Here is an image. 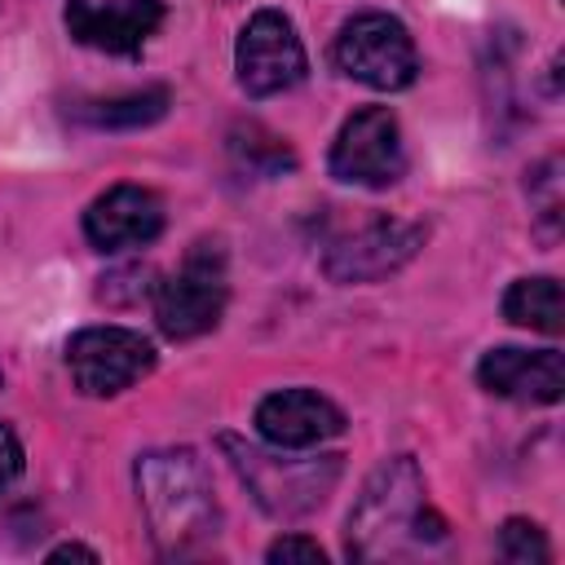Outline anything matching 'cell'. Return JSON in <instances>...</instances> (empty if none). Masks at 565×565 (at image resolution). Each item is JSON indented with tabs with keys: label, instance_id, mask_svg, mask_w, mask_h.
Listing matches in <instances>:
<instances>
[{
	"label": "cell",
	"instance_id": "cell-9",
	"mask_svg": "<svg viewBox=\"0 0 565 565\" xmlns=\"http://www.w3.org/2000/svg\"><path fill=\"white\" fill-rule=\"evenodd\" d=\"M234 66H238V84L252 97H274L282 88H291L305 75V49H300L296 26L278 9L252 13V22L238 35Z\"/></svg>",
	"mask_w": 565,
	"mask_h": 565
},
{
	"label": "cell",
	"instance_id": "cell-12",
	"mask_svg": "<svg viewBox=\"0 0 565 565\" xmlns=\"http://www.w3.org/2000/svg\"><path fill=\"white\" fill-rule=\"evenodd\" d=\"M477 380L494 397L552 406L565 393V358H561V349H516V344H508V349H490L477 362Z\"/></svg>",
	"mask_w": 565,
	"mask_h": 565
},
{
	"label": "cell",
	"instance_id": "cell-8",
	"mask_svg": "<svg viewBox=\"0 0 565 565\" xmlns=\"http://www.w3.org/2000/svg\"><path fill=\"white\" fill-rule=\"evenodd\" d=\"M406 172L402 128L384 106H362L344 119L335 146H331V177L349 185H393Z\"/></svg>",
	"mask_w": 565,
	"mask_h": 565
},
{
	"label": "cell",
	"instance_id": "cell-20",
	"mask_svg": "<svg viewBox=\"0 0 565 565\" xmlns=\"http://www.w3.org/2000/svg\"><path fill=\"white\" fill-rule=\"evenodd\" d=\"M18 472H22V446H18V437L0 424V494L13 486Z\"/></svg>",
	"mask_w": 565,
	"mask_h": 565
},
{
	"label": "cell",
	"instance_id": "cell-17",
	"mask_svg": "<svg viewBox=\"0 0 565 565\" xmlns=\"http://www.w3.org/2000/svg\"><path fill=\"white\" fill-rule=\"evenodd\" d=\"M499 556L516 561V565H534V561H552V547H547V539H543V530L534 521L512 516L499 530Z\"/></svg>",
	"mask_w": 565,
	"mask_h": 565
},
{
	"label": "cell",
	"instance_id": "cell-15",
	"mask_svg": "<svg viewBox=\"0 0 565 565\" xmlns=\"http://www.w3.org/2000/svg\"><path fill=\"white\" fill-rule=\"evenodd\" d=\"M168 102H172L168 88H141V93H124V97L84 102V106H75V119H84L93 128H146L168 115Z\"/></svg>",
	"mask_w": 565,
	"mask_h": 565
},
{
	"label": "cell",
	"instance_id": "cell-5",
	"mask_svg": "<svg viewBox=\"0 0 565 565\" xmlns=\"http://www.w3.org/2000/svg\"><path fill=\"white\" fill-rule=\"evenodd\" d=\"M335 66L371 88H406L419 71L411 31L388 13H358L335 35Z\"/></svg>",
	"mask_w": 565,
	"mask_h": 565
},
{
	"label": "cell",
	"instance_id": "cell-10",
	"mask_svg": "<svg viewBox=\"0 0 565 565\" xmlns=\"http://www.w3.org/2000/svg\"><path fill=\"white\" fill-rule=\"evenodd\" d=\"M163 26V0H66L71 40L102 53H141Z\"/></svg>",
	"mask_w": 565,
	"mask_h": 565
},
{
	"label": "cell",
	"instance_id": "cell-11",
	"mask_svg": "<svg viewBox=\"0 0 565 565\" xmlns=\"http://www.w3.org/2000/svg\"><path fill=\"white\" fill-rule=\"evenodd\" d=\"M256 433L278 450H309L344 433V411L313 388H278L256 406Z\"/></svg>",
	"mask_w": 565,
	"mask_h": 565
},
{
	"label": "cell",
	"instance_id": "cell-3",
	"mask_svg": "<svg viewBox=\"0 0 565 565\" xmlns=\"http://www.w3.org/2000/svg\"><path fill=\"white\" fill-rule=\"evenodd\" d=\"M221 450L230 455V463L243 477V486L252 490V499L278 521H296V516L322 508L331 486L340 481V455L291 459V455H269L260 446H247L230 433L221 437Z\"/></svg>",
	"mask_w": 565,
	"mask_h": 565
},
{
	"label": "cell",
	"instance_id": "cell-18",
	"mask_svg": "<svg viewBox=\"0 0 565 565\" xmlns=\"http://www.w3.org/2000/svg\"><path fill=\"white\" fill-rule=\"evenodd\" d=\"M530 199L543 216L547 230L561 225V159H543L534 172H530Z\"/></svg>",
	"mask_w": 565,
	"mask_h": 565
},
{
	"label": "cell",
	"instance_id": "cell-14",
	"mask_svg": "<svg viewBox=\"0 0 565 565\" xmlns=\"http://www.w3.org/2000/svg\"><path fill=\"white\" fill-rule=\"evenodd\" d=\"M503 318L543 335H561L565 327V300H561V282L552 274L539 278H516L503 296Z\"/></svg>",
	"mask_w": 565,
	"mask_h": 565
},
{
	"label": "cell",
	"instance_id": "cell-7",
	"mask_svg": "<svg viewBox=\"0 0 565 565\" xmlns=\"http://www.w3.org/2000/svg\"><path fill=\"white\" fill-rule=\"evenodd\" d=\"M424 243V230L402 216H371L358 230H344L327 243L322 269L331 282H375L402 269Z\"/></svg>",
	"mask_w": 565,
	"mask_h": 565
},
{
	"label": "cell",
	"instance_id": "cell-19",
	"mask_svg": "<svg viewBox=\"0 0 565 565\" xmlns=\"http://www.w3.org/2000/svg\"><path fill=\"white\" fill-rule=\"evenodd\" d=\"M269 565H287V561H305V565H322L327 561V552L313 543V539H305V534H287V539H278V543H269Z\"/></svg>",
	"mask_w": 565,
	"mask_h": 565
},
{
	"label": "cell",
	"instance_id": "cell-1",
	"mask_svg": "<svg viewBox=\"0 0 565 565\" xmlns=\"http://www.w3.org/2000/svg\"><path fill=\"white\" fill-rule=\"evenodd\" d=\"M137 494L159 556H194L221 530L212 477L190 446L150 450L137 459Z\"/></svg>",
	"mask_w": 565,
	"mask_h": 565
},
{
	"label": "cell",
	"instance_id": "cell-13",
	"mask_svg": "<svg viewBox=\"0 0 565 565\" xmlns=\"http://www.w3.org/2000/svg\"><path fill=\"white\" fill-rule=\"evenodd\" d=\"M163 230V203L141 185H115L84 212V234L97 252H124L159 238Z\"/></svg>",
	"mask_w": 565,
	"mask_h": 565
},
{
	"label": "cell",
	"instance_id": "cell-2",
	"mask_svg": "<svg viewBox=\"0 0 565 565\" xmlns=\"http://www.w3.org/2000/svg\"><path fill=\"white\" fill-rule=\"evenodd\" d=\"M424 477H419V463L411 455H393L384 459L353 512H349V530H344V552L349 561H384V556H397L402 547L419 543V512H424Z\"/></svg>",
	"mask_w": 565,
	"mask_h": 565
},
{
	"label": "cell",
	"instance_id": "cell-6",
	"mask_svg": "<svg viewBox=\"0 0 565 565\" xmlns=\"http://www.w3.org/2000/svg\"><path fill=\"white\" fill-rule=\"evenodd\" d=\"M66 371L79 393L110 397L154 371V344L128 327H84L66 340Z\"/></svg>",
	"mask_w": 565,
	"mask_h": 565
},
{
	"label": "cell",
	"instance_id": "cell-16",
	"mask_svg": "<svg viewBox=\"0 0 565 565\" xmlns=\"http://www.w3.org/2000/svg\"><path fill=\"white\" fill-rule=\"evenodd\" d=\"M230 146H234V154H238L252 172H265V177H278V172H287V168L296 163V154H291L274 132H265V128H256V124L238 128Z\"/></svg>",
	"mask_w": 565,
	"mask_h": 565
},
{
	"label": "cell",
	"instance_id": "cell-4",
	"mask_svg": "<svg viewBox=\"0 0 565 565\" xmlns=\"http://www.w3.org/2000/svg\"><path fill=\"white\" fill-rule=\"evenodd\" d=\"M230 282H225V252L216 238H199L181 269L154 287V318L168 340H194L221 322Z\"/></svg>",
	"mask_w": 565,
	"mask_h": 565
},
{
	"label": "cell",
	"instance_id": "cell-21",
	"mask_svg": "<svg viewBox=\"0 0 565 565\" xmlns=\"http://www.w3.org/2000/svg\"><path fill=\"white\" fill-rule=\"evenodd\" d=\"M49 561H88V565H97L102 556L93 547H84V543H62V547L49 552Z\"/></svg>",
	"mask_w": 565,
	"mask_h": 565
}]
</instances>
